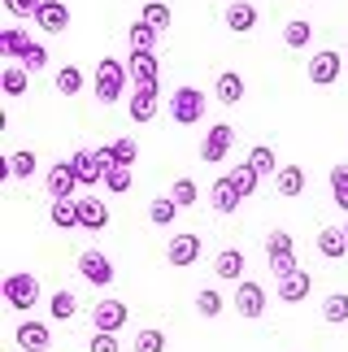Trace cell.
Segmentation results:
<instances>
[{
  "mask_svg": "<svg viewBox=\"0 0 348 352\" xmlns=\"http://www.w3.org/2000/svg\"><path fill=\"white\" fill-rule=\"evenodd\" d=\"M131 83V70H127V61H118V57H100L96 61V74H91V91H96V100L100 104H118L122 100V91Z\"/></svg>",
  "mask_w": 348,
  "mask_h": 352,
  "instance_id": "6da1fadb",
  "label": "cell"
},
{
  "mask_svg": "<svg viewBox=\"0 0 348 352\" xmlns=\"http://www.w3.org/2000/svg\"><path fill=\"white\" fill-rule=\"evenodd\" d=\"M265 261H270V274L283 283V278H292L296 274V248H292V235L283 231V226H279V231H270L265 235Z\"/></svg>",
  "mask_w": 348,
  "mask_h": 352,
  "instance_id": "7a4b0ae2",
  "label": "cell"
},
{
  "mask_svg": "<svg viewBox=\"0 0 348 352\" xmlns=\"http://www.w3.org/2000/svg\"><path fill=\"white\" fill-rule=\"evenodd\" d=\"M170 118L179 122V126H196L200 118H205V109H209V100H205V91L200 87H174V96H170Z\"/></svg>",
  "mask_w": 348,
  "mask_h": 352,
  "instance_id": "3957f363",
  "label": "cell"
},
{
  "mask_svg": "<svg viewBox=\"0 0 348 352\" xmlns=\"http://www.w3.org/2000/svg\"><path fill=\"white\" fill-rule=\"evenodd\" d=\"M0 292H5L9 309L26 314V309H35V300H39V278H35V274H26V270H13V274L0 283Z\"/></svg>",
  "mask_w": 348,
  "mask_h": 352,
  "instance_id": "277c9868",
  "label": "cell"
},
{
  "mask_svg": "<svg viewBox=\"0 0 348 352\" xmlns=\"http://www.w3.org/2000/svg\"><path fill=\"white\" fill-rule=\"evenodd\" d=\"M340 70H344V57H340V52L336 48H318L314 57H309V70H305V74H309L314 87H331L340 78Z\"/></svg>",
  "mask_w": 348,
  "mask_h": 352,
  "instance_id": "5b68a950",
  "label": "cell"
},
{
  "mask_svg": "<svg viewBox=\"0 0 348 352\" xmlns=\"http://www.w3.org/2000/svg\"><path fill=\"white\" fill-rule=\"evenodd\" d=\"M78 274H83V283H91V287H109L113 283V261L96 248H83L78 252Z\"/></svg>",
  "mask_w": 348,
  "mask_h": 352,
  "instance_id": "8992f818",
  "label": "cell"
},
{
  "mask_svg": "<svg viewBox=\"0 0 348 352\" xmlns=\"http://www.w3.org/2000/svg\"><path fill=\"white\" fill-rule=\"evenodd\" d=\"M127 318H131V309H127V300H113V296H105V300L91 309V327L96 331H105V335H118L127 327Z\"/></svg>",
  "mask_w": 348,
  "mask_h": 352,
  "instance_id": "52a82bcc",
  "label": "cell"
},
{
  "mask_svg": "<svg viewBox=\"0 0 348 352\" xmlns=\"http://www.w3.org/2000/svg\"><path fill=\"white\" fill-rule=\"evenodd\" d=\"M200 235H192V231H179L170 243H166V261L174 265V270H187V265H196L200 261Z\"/></svg>",
  "mask_w": 348,
  "mask_h": 352,
  "instance_id": "ba28073f",
  "label": "cell"
},
{
  "mask_svg": "<svg viewBox=\"0 0 348 352\" xmlns=\"http://www.w3.org/2000/svg\"><path fill=\"white\" fill-rule=\"evenodd\" d=\"M13 344H18L22 352H48V348H52V331H48V322L22 318V322H18V331H13Z\"/></svg>",
  "mask_w": 348,
  "mask_h": 352,
  "instance_id": "9c48e42d",
  "label": "cell"
},
{
  "mask_svg": "<svg viewBox=\"0 0 348 352\" xmlns=\"http://www.w3.org/2000/svg\"><path fill=\"white\" fill-rule=\"evenodd\" d=\"M235 144V131L226 126V122H218V126H209V135L200 140V161L205 166H218V161H226V153H231Z\"/></svg>",
  "mask_w": 348,
  "mask_h": 352,
  "instance_id": "30bf717a",
  "label": "cell"
},
{
  "mask_svg": "<svg viewBox=\"0 0 348 352\" xmlns=\"http://www.w3.org/2000/svg\"><path fill=\"white\" fill-rule=\"evenodd\" d=\"M235 314L239 318H248V322H257L265 314V287L261 283H235Z\"/></svg>",
  "mask_w": 348,
  "mask_h": 352,
  "instance_id": "8fae6325",
  "label": "cell"
},
{
  "mask_svg": "<svg viewBox=\"0 0 348 352\" xmlns=\"http://www.w3.org/2000/svg\"><path fill=\"white\" fill-rule=\"evenodd\" d=\"M222 22H226V31H235V35H248V31H257V22H261V13L252 0H231L222 13Z\"/></svg>",
  "mask_w": 348,
  "mask_h": 352,
  "instance_id": "7c38bea8",
  "label": "cell"
},
{
  "mask_svg": "<svg viewBox=\"0 0 348 352\" xmlns=\"http://www.w3.org/2000/svg\"><path fill=\"white\" fill-rule=\"evenodd\" d=\"M44 187H48V196H52V200H74V187H78L74 166H70V161H57V166H48Z\"/></svg>",
  "mask_w": 348,
  "mask_h": 352,
  "instance_id": "4fadbf2b",
  "label": "cell"
},
{
  "mask_svg": "<svg viewBox=\"0 0 348 352\" xmlns=\"http://www.w3.org/2000/svg\"><path fill=\"white\" fill-rule=\"evenodd\" d=\"M157 83H144V87H135L131 91V100H127V113H131V122H153L157 118Z\"/></svg>",
  "mask_w": 348,
  "mask_h": 352,
  "instance_id": "5bb4252c",
  "label": "cell"
},
{
  "mask_svg": "<svg viewBox=\"0 0 348 352\" xmlns=\"http://www.w3.org/2000/svg\"><path fill=\"white\" fill-rule=\"evenodd\" d=\"M209 205H213V213H235L244 205V196H239V187L222 174V179H213V187H209Z\"/></svg>",
  "mask_w": 348,
  "mask_h": 352,
  "instance_id": "9a60e30c",
  "label": "cell"
},
{
  "mask_svg": "<svg viewBox=\"0 0 348 352\" xmlns=\"http://www.w3.org/2000/svg\"><path fill=\"white\" fill-rule=\"evenodd\" d=\"M35 26L48 35H61L65 26H70V5H61V0H44V9L35 13Z\"/></svg>",
  "mask_w": 348,
  "mask_h": 352,
  "instance_id": "2e32d148",
  "label": "cell"
},
{
  "mask_svg": "<svg viewBox=\"0 0 348 352\" xmlns=\"http://www.w3.org/2000/svg\"><path fill=\"white\" fill-rule=\"evenodd\" d=\"M31 48H35V39L26 35L22 26H5V31H0V52H5L9 61H26Z\"/></svg>",
  "mask_w": 348,
  "mask_h": 352,
  "instance_id": "e0dca14e",
  "label": "cell"
},
{
  "mask_svg": "<svg viewBox=\"0 0 348 352\" xmlns=\"http://www.w3.org/2000/svg\"><path fill=\"white\" fill-rule=\"evenodd\" d=\"M213 96H218V104H226V109L244 104V74L222 70V74H218V83H213Z\"/></svg>",
  "mask_w": 348,
  "mask_h": 352,
  "instance_id": "ac0fdd59",
  "label": "cell"
},
{
  "mask_svg": "<svg viewBox=\"0 0 348 352\" xmlns=\"http://www.w3.org/2000/svg\"><path fill=\"white\" fill-rule=\"evenodd\" d=\"M70 166H74V174H78V187H96V183H105L100 161H96V153H87V148L70 153Z\"/></svg>",
  "mask_w": 348,
  "mask_h": 352,
  "instance_id": "d6986e66",
  "label": "cell"
},
{
  "mask_svg": "<svg viewBox=\"0 0 348 352\" xmlns=\"http://www.w3.org/2000/svg\"><path fill=\"white\" fill-rule=\"evenodd\" d=\"M78 226H83V231H105V226H109V209H105V200L78 196Z\"/></svg>",
  "mask_w": 348,
  "mask_h": 352,
  "instance_id": "ffe728a7",
  "label": "cell"
},
{
  "mask_svg": "<svg viewBox=\"0 0 348 352\" xmlns=\"http://www.w3.org/2000/svg\"><path fill=\"white\" fill-rule=\"evenodd\" d=\"M127 70H131V87L157 83V52H131V57H127Z\"/></svg>",
  "mask_w": 348,
  "mask_h": 352,
  "instance_id": "44dd1931",
  "label": "cell"
},
{
  "mask_svg": "<svg viewBox=\"0 0 348 352\" xmlns=\"http://www.w3.org/2000/svg\"><path fill=\"white\" fill-rule=\"evenodd\" d=\"M213 274L222 283H244V252L239 248H222L218 261H213Z\"/></svg>",
  "mask_w": 348,
  "mask_h": 352,
  "instance_id": "7402d4cb",
  "label": "cell"
},
{
  "mask_svg": "<svg viewBox=\"0 0 348 352\" xmlns=\"http://www.w3.org/2000/svg\"><path fill=\"white\" fill-rule=\"evenodd\" d=\"M318 252H323L327 261H340V256L348 252V235H344V226H323V231H318Z\"/></svg>",
  "mask_w": 348,
  "mask_h": 352,
  "instance_id": "603a6c76",
  "label": "cell"
},
{
  "mask_svg": "<svg viewBox=\"0 0 348 352\" xmlns=\"http://www.w3.org/2000/svg\"><path fill=\"white\" fill-rule=\"evenodd\" d=\"M0 87H5V96H26V87H31V70H26L22 61H9L5 70H0Z\"/></svg>",
  "mask_w": 348,
  "mask_h": 352,
  "instance_id": "cb8c5ba5",
  "label": "cell"
},
{
  "mask_svg": "<svg viewBox=\"0 0 348 352\" xmlns=\"http://www.w3.org/2000/svg\"><path fill=\"white\" fill-rule=\"evenodd\" d=\"M309 292H314V278L305 274V270H296L292 278H283V283H279V300H283V305H301Z\"/></svg>",
  "mask_w": 348,
  "mask_h": 352,
  "instance_id": "d4e9b609",
  "label": "cell"
},
{
  "mask_svg": "<svg viewBox=\"0 0 348 352\" xmlns=\"http://www.w3.org/2000/svg\"><path fill=\"white\" fill-rule=\"evenodd\" d=\"M0 174H5V179H31V174H35V153H31V148L9 153L5 166H0Z\"/></svg>",
  "mask_w": 348,
  "mask_h": 352,
  "instance_id": "484cf974",
  "label": "cell"
},
{
  "mask_svg": "<svg viewBox=\"0 0 348 352\" xmlns=\"http://www.w3.org/2000/svg\"><path fill=\"white\" fill-rule=\"evenodd\" d=\"M157 35H162L157 26H149L144 18H135V22H131V31H127V44H131V52H153L157 48Z\"/></svg>",
  "mask_w": 348,
  "mask_h": 352,
  "instance_id": "4316f807",
  "label": "cell"
},
{
  "mask_svg": "<svg viewBox=\"0 0 348 352\" xmlns=\"http://www.w3.org/2000/svg\"><path fill=\"white\" fill-rule=\"evenodd\" d=\"M274 187H279V196L296 200V196L305 192V170H301V166H279V174H274Z\"/></svg>",
  "mask_w": 348,
  "mask_h": 352,
  "instance_id": "83f0119b",
  "label": "cell"
},
{
  "mask_svg": "<svg viewBox=\"0 0 348 352\" xmlns=\"http://www.w3.org/2000/svg\"><path fill=\"white\" fill-rule=\"evenodd\" d=\"M323 322H331V327H344L348 322V292H331L323 300Z\"/></svg>",
  "mask_w": 348,
  "mask_h": 352,
  "instance_id": "f1b7e54d",
  "label": "cell"
},
{
  "mask_svg": "<svg viewBox=\"0 0 348 352\" xmlns=\"http://www.w3.org/2000/svg\"><path fill=\"white\" fill-rule=\"evenodd\" d=\"M105 153H109V166H135L140 161V144H131V140H113V144H105Z\"/></svg>",
  "mask_w": 348,
  "mask_h": 352,
  "instance_id": "f546056e",
  "label": "cell"
},
{
  "mask_svg": "<svg viewBox=\"0 0 348 352\" xmlns=\"http://www.w3.org/2000/svg\"><path fill=\"white\" fill-rule=\"evenodd\" d=\"M226 179H231V183L239 187V196H244V200H248L252 192H257V183H261V174H257V170H252V166H248V161H244V166H231V170H226Z\"/></svg>",
  "mask_w": 348,
  "mask_h": 352,
  "instance_id": "4dcf8cb0",
  "label": "cell"
},
{
  "mask_svg": "<svg viewBox=\"0 0 348 352\" xmlns=\"http://www.w3.org/2000/svg\"><path fill=\"white\" fill-rule=\"evenodd\" d=\"M331 200H336L340 213H348V161L331 166Z\"/></svg>",
  "mask_w": 348,
  "mask_h": 352,
  "instance_id": "1f68e13d",
  "label": "cell"
},
{
  "mask_svg": "<svg viewBox=\"0 0 348 352\" xmlns=\"http://www.w3.org/2000/svg\"><path fill=\"white\" fill-rule=\"evenodd\" d=\"M52 226L57 231H70V226H78V200H52Z\"/></svg>",
  "mask_w": 348,
  "mask_h": 352,
  "instance_id": "d6a6232c",
  "label": "cell"
},
{
  "mask_svg": "<svg viewBox=\"0 0 348 352\" xmlns=\"http://www.w3.org/2000/svg\"><path fill=\"white\" fill-rule=\"evenodd\" d=\"M52 83H57V91H61V96H70V100H74L78 91H83V70H78V65H61Z\"/></svg>",
  "mask_w": 348,
  "mask_h": 352,
  "instance_id": "836d02e7",
  "label": "cell"
},
{
  "mask_svg": "<svg viewBox=\"0 0 348 352\" xmlns=\"http://www.w3.org/2000/svg\"><path fill=\"white\" fill-rule=\"evenodd\" d=\"M248 166L257 170L261 179H274V174H279V161L270 153V144H257V148H252V153H248Z\"/></svg>",
  "mask_w": 348,
  "mask_h": 352,
  "instance_id": "e575fe53",
  "label": "cell"
},
{
  "mask_svg": "<svg viewBox=\"0 0 348 352\" xmlns=\"http://www.w3.org/2000/svg\"><path fill=\"white\" fill-rule=\"evenodd\" d=\"M309 39H314V26L305 22V18H292V22L283 26V44H287V48H309Z\"/></svg>",
  "mask_w": 348,
  "mask_h": 352,
  "instance_id": "d590c367",
  "label": "cell"
},
{
  "mask_svg": "<svg viewBox=\"0 0 348 352\" xmlns=\"http://www.w3.org/2000/svg\"><path fill=\"white\" fill-rule=\"evenodd\" d=\"M48 314L57 318V322H70L78 314V296L74 292H52V300H48Z\"/></svg>",
  "mask_w": 348,
  "mask_h": 352,
  "instance_id": "8d00e7d4",
  "label": "cell"
},
{
  "mask_svg": "<svg viewBox=\"0 0 348 352\" xmlns=\"http://www.w3.org/2000/svg\"><path fill=\"white\" fill-rule=\"evenodd\" d=\"M140 18L149 22V26H157V31H166V26L174 22V13H170V5H166V0H149V5L140 9Z\"/></svg>",
  "mask_w": 348,
  "mask_h": 352,
  "instance_id": "74e56055",
  "label": "cell"
},
{
  "mask_svg": "<svg viewBox=\"0 0 348 352\" xmlns=\"http://www.w3.org/2000/svg\"><path fill=\"white\" fill-rule=\"evenodd\" d=\"M222 309H226V300H222L213 287H200V292H196V314H200V318H222Z\"/></svg>",
  "mask_w": 348,
  "mask_h": 352,
  "instance_id": "f35d334b",
  "label": "cell"
},
{
  "mask_svg": "<svg viewBox=\"0 0 348 352\" xmlns=\"http://www.w3.org/2000/svg\"><path fill=\"white\" fill-rule=\"evenodd\" d=\"M174 218H179V205H174L170 196H157L153 205H149V222H153V226H170Z\"/></svg>",
  "mask_w": 348,
  "mask_h": 352,
  "instance_id": "ab89813d",
  "label": "cell"
},
{
  "mask_svg": "<svg viewBox=\"0 0 348 352\" xmlns=\"http://www.w3.org/2000/svg\"><path fill=\"white\" fill-rule=\"evenodd\" d=\"M170 200H174L179 209H192L196 200H200V192H196V183H192V179H174V187H170Z\"/></svg>",
  "mask_w": 348,
  "mask_h": 352,
  "instance_id": "60d3db41",
  "label": "cell"
},
{
  "mask_svg": "<svg viewBox=\"0 0 348 352\" xmlns=\"http://www.w3.org/2000/svg\"><path fill=\"white\" fill-rule=\"evenodd\" d=\"M135 352H166V335L157 331V327H144L135 335Z\"/></svg>",
  "mask_w": 348,
  "mask_h": 352,
  "instance_id": "b9f144b4",
  "label": "cell"
},
{
  "mask_svg": "<svg viewBox=\"0 0 348 352\" xmlns=\"http://www.w3.org/2000/svg\"><path fill=\"white\" fill-rule=\"evenodd\" d=\"M5 9H9L18 22H35V13L44 9V0H5Z\"/></svg>",
  "mask_w": 348,
  "mask_h": 352,
  "instance_id": "7bdbcfd3",
  "label": "cell"
},
{
  "mask_svg": "<svg viewBox=\"0 0 348 352\" xmlns=\"http://www.w3.org/2000/svg\"><path fill=\"white\" fill-rule=\"evenodd\" d=\"M131 183H135V179H131V170H127V166H113L109 174H105V187H109L113 196H122V192H131Z\"/></svg>",
  "mask_w": 348,
  "mask_h": 352,
  "instance_id": "ee69618b",
  "label": "cell"
},
{
  "mask_svg": "<svg viewBox=\"0 0 348 352\" xmlns=\"http://www.w3.org/2000/svg\"><path fill=\"white\" fill-rule=\"evenodd\" d=\"M87 352H122V348H118V335L96 331V335H91V344H87Z\"/></svg>",
  "mask_w": 348,
  "mask_h": 352,
  "instance_id": "f6af8a7d",
  "label": "cell"
},
{
  "mask_svg": "<svg viewBox=\"0 0 348 352\" xmlns=\"http://www.w3.org/2000/svg\"><path fill=\"white\" fill-rule=\"evenodd\" d=\"M22 65H26V70H31V74L48 70V48H44V44H35V48H31V57H26Z\"/></svg>",
  "mask_w": 348,
  "mask_h": 352,
  "instance_id": "bcb514c9",
  "label": "cell"
},
{
  "mask_svg": "<svg viewBox=\"0 0 348 352\" xmlns=\"http://www.w3.org/2000/svg\"><path fill=\"white\" fill-rule=\"evenodd\" d=\"M344 235H348V222H344Z\"/></svg>",
  "mask_w": 348,
  "mask_h": 352,
  "instance_id": "7dc6e473",
  "label": "cell"
}]
</instances>
